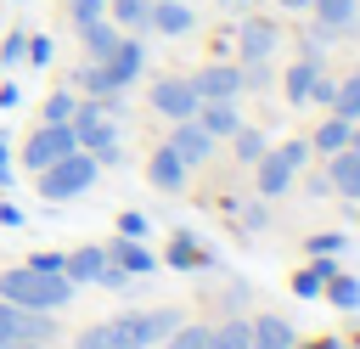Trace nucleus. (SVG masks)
I'll use <instances>...</instances> for the list:
<instances>
[{"mask_svg":"<svg viewBox=\"0 0 360 349\" xmlns=\"http://www.w3.org/2000/svg\"><path fill=\"white\" fill-rule=\"evenodd\" d=\"M219 6H253V0H219Z\"/></svg>","mask_w":360,"mask_h":349,"instance_id":"nucleus-49","label":"nucleus"},{"mask_svg":"<svg viewBox=\"0 0 360 349\" xmlns=\"http://www.w3.org/2000/svg\"><path fill=\"white\" fill-rule=\"evenodd\" d=\"M349 152H360V118L349 124Z\"/></svg>","mask_w":360,"mask_h":349,"instance_id":"nucleus-46","label":"nucleus"},{"mask_svg":"<svg viewBox=\"0 0 360 349\" xmlns=\"http://www.w3.org/2000/svg\"><path fill=\"white\" fill-rule=\"evenodd\" d=\"M231 146H236V158H242V163H259V158L270 152V146H264V135H259V129H248V124L231 135Z\"/></svg>","mask_w":360,"mask_h":349,"instance_id":"nucleus-30","label":"nucleus"},{"mask_svg":"<svg viewBox=\"0 0 360 349\" xmlns=\"http://www.w3.org/2000/svg\"><path fill=\"white\" fill-rule=\"evenodd\" d=\"M28 62H51V39L45 34H28Z\"/></svg>","mask_w":360,"mask_h":349,"instance_id":"nucleus-41","label":"nucleus"},{"mask_svg":"<svg viewBox=\"0 0 360 349\" xmlns=\"http://www.w3.org/2000/svg\"><path fill=\"white\" fill-rule=\"evenodd\" d=\"M208 338H214V326H197V321H180L169 338H163V349H208Z\"/></svg>","mask_w":360,"mask_h":349,"instance_id":"nucleus-28","label":"nucleus"},{"mask_svg":"<svg viewBox=\"0 0 360 349\" xmlns=\"http://www.w3.org/2000/svg\"><path fill=\"white\" fill-rule=\"evenodd\" d=\"M197 124L219 141V135H236L242 129V113H236V101H197Z\"/></svg>","mask_w":360,"mask_h":349,"instance_id":"nucleus-19","label":"nucleus"},{"mask_svg":"<svg viewBox=\"0 0 360 349\" xmlns=\"http://www.w3.org/2000/svg\"><path fill=\"white\" fill-rule=\"evenodd\" d=\"M107 17V0H73V23H96Z\"/></svg>","mask_w":360,"mask_h":349,"instance_id":"nucleus-37","label":"nucleus"},{"mask_svg":"<svg viewBox=\"0 0 360 349\" xmlns=\"http://www.w3.org/2000/svg\"><path fill=\"white\" fill-rule=\"evenodd\" d=\"M321 287H326V281H321L315 270H298V276H292V293H298V298H321Z\"/></svg>","mask_w":360,"mask_h":349,"instance_id":"nucleus-33","label":"nucleus"},{"mask_svg":"<svg viewBox=\"0 0 360 349\" xmlns=\"http://www.w3.org/2000/svg\"><path fill=\"white\" fill-rule=\"evenodd\" d=\"M169 146L180 152V163H186V169H197V163H208V152H214V135H208L197 118H174V135H169Z\"/></svg>","mask_w":360,"mask_h":349,"instance_id":"nucleus-10","label":"nucleus"},{"mask_svg":"<svg viewBox=\"0 0 360 349\" xmlns=\"http://www.w3.org/2000/svg\"><path fill=\"white\" fill-rule=\"evenodd\" d=\"M73 146H79V141H73V129H68V124H39V129L28 135V146H22V163H28L34 174H39L45 163H56V158H68Z\"/></svg>","mask_w":360,"mask_h":349,"instance_id":"nucleus-5","label":"nucleus"},{"mask_svg":"<svg viewBox=\"0 0 360 349\" xmlns=\"http://www.w3.org/2000/svg\"><path fill=\"white\" fill-rule=\"evenodd\" d=\"M68 129H73V141H79L96 163H118V129H112V118H107L96 101H90V107H73Z\"/></svg>","mask_w":360,"mask_h":349,"instance_id":"nucleus-3","label":"nucleus"},{"mask_svg":"<svg viewBox=\"0 0 360 349\" xmlns=\"http://www.w3.org/2000/svg\"><path fill=\"white\" fill-rule=\"evenodd\" d=\"M0 298L28 304V310H62V304H73V281L34 270V265H11V270H0Z\"/></svg>","mask_w":360,"mask_h":349,"instance_id":"nucleus-1","label":"nucleus"},{"mask_svg":"<svg viewBox=\"0 0 360 349\" xmlns=\"http://www.w3.org/2000/svg\"><path fill=\"white\" fill-rule=\"evenodd\" d=\"M118 236H146V214L124 208V214H118Z\"/></svg>","mask_w":360,"mask_h":349,"instance_id":"nucleus-35","label":"nucleus"},{"mask_svg":"<svg viewBox=\"0 0 360 349\" xmlns=\"http://www.w3.org/2000/svg\"><path fill=\"white\" fill-rule=\"evenodd\" d=\"M79 39H84V56H90V62H107L112 45L124 39V28H118L112 17H96V23H79Z\"/></svg>","mask_w":360,"mask_h":349,"instance_id":"nucleus-16","label":"nucleus"},{"mask_svg":"<svg viewBox=\"0 0 360 349\" xmlns=\"http://www.w3.org/2000/svg\"><path fill=\"white\" fill-rule=\"evenodd\" d=\"M107 17L124 28V34H141L152 23V0H107Z\"/></svg>","mask_w":360,"mask_h":349,"instance_id":"nucleus-24","label":"nucleus"},{"mask_svg":"<svg viewBox=\"0 0 360 349\" xmlns=\"http://www.w3.org/2000/svg\"><path fill=\"white\" fill-rule=\"evenodd\" d=\"M22 56H28V34H11V39L0 45V62H6V68H17Z\"/></svg>","mask_w":360,"mask_h":349,"instance_id":"nucleus-32","label":"nucleus"},{"mask_svg":"<svg viewBox=\"0 0 360 349\" xmlns=\"http://www.w3.org/2000/svg\"><path fill=\"white\" fill-rule=\"evenodd\" d=\"M298 349H349V343H338V338H315V343H298Z\"/></svg>","mask_w":360,"mask_h":349,"instance_id":"nucleus-44","label":"nucleus"},{"mask_svg":"<svg viewBox=\"0 0 360 349\" xmlns=\"http://www.w3.org/2000/svg\"><path fill=\"white\" fill-rule=\"evenodd\" d=\"M56 338V315L51 310H28L0 298V343H51Z\"/></svg>","mask_w":360,"mask_h":349,"instance_id":"nucleus-4","label":"nucleus"},{"mask_svg":"<svg viewBox=\"0 0 360 349\" xmlns=\"http://www.w3.org/2000/svg\"><path fill=\"white\" fill-rule=\"evenodd\" d=\"M0 225H22V208H11V203H0Z\"/></svg>","mask_w":360,"mask_h":349,"instance_id":"nucleus-43","label":"nucleus"},{"mask_svg":"<svg viewBox=\"0 0 360 349\" xmlns=\"http://www.w3.org/2000/svg\"><path fill=\"white\" fill-rule=\"evenodd\" d=\"M152 107H158L163 118H197V90H191V79H158V84H152Z\"/></svg>","mask_w":360,"mask_h":349,"instance_id":"nucleus-9","label":"nucleus"},{"mask_svg":"<svg viewBox=\"0 0 360 349\" xmlns=\"http://www.w3.org/2000/svg\"><path fill=\"white\" fill-rule=\"evenodd\" d=\"M326 186L360 203V152H349V146H343V152H332V163H326Z\"/></svg>","mask_w":360,"mask_h":349,"instance_id":"nucleus-18","label":"nucleus"},{"mask_svg":"<svg viewBox=\"0 0 360 349\" xmlns=\"http://www.w3.org/2000/svg\"><path fill=\"white\" fill-rule=\"evenodd\" d=\"M321 298H326V304H338V310H360V276L332 270V276H326V287H321Z\"/></svg>","mask_w":360,"mask_h":349,"instance_id":"nucleus-25","label":"nucleus"},{"mask_svg":"<svg viewBox=\"0 0 360 349\" xmlns=\"http://www.w3.org/2000/svg\"><path fill=\"white\" fill-rule=\"evenodd\" d=\"M0 349H45V343H0Z\"/></svg>","mask_w":360,"mask_h":349,"instance_id":"nucleus-48","label":"nucleus"},{"mask_svg":"<svg viewBox=\"0 0 360 349\" xmlns=\"http://www.w3.org/2000/svg\"><path fill=\"white\" fill-rule=\"evenodd\" d=\"M107 259H112L124 276H146V270H158V253H152L141 236H118V242L107 248Z\"/></svg>","mask_w":360,"mask_h":349,"instance_id":"nucleus-14","label":"nucleus"},{"mask_svg":"<svg viewBox=\"0 0 360 349\" xmlns=\"http://www.w3.org/2000/svg\"><path fill=\"white\" fill-rule=\"evenodd\" d=\"M309 6H315V28H326V34H343L360 17V0H309Z\"/></svg>","mask_w":360,"mask_h":349,"instance_id":"nucleus-22","label":"nucleus"},{"mask_svg":"<svg viewBox=\"0 0 360 349\" xmlns=\"http://www.w3.org/2000/svg\"><path fill=\"white\" fill-rule=\"evenodd\" d=\"M191 90H197V101H236L242 96V68L236 62H214V68L191 73Z\"/></svg>","mask_w":360,"mask_h":349,"instance_id":"nucleus-7","label":"nucleus"},{"mask_svg":"<svg viewBox=\"0 0 360 349\" xmlns=\"http://www.w3.org/2000/svg\"><path fill=\"white\" fill-rule=\"evenodd\" d=\"M96 287H112V293H124V287H129V276H124V270H118V265L107 259V270L96 276Z\"/></svg>","mask_w":360,"mask_h":349,"instance_id":"nucleus-39","label":"nucleus"},{"mask_svg":"<svg viewBox=\"0 0 360 349\" xmlns=\"http://www.w3.org/2000/svg\"><path fill=\"white\" fill-rule=\"evenodd\" d=\"M248 349H298V332L287 315H253V343Z\"/></svg>","mask_w":360,"mask_h":349,"instance_id":"nucleus-17","label":"nucleus"},{"mask_svg":"<svg viewBox=\"0 0 360 349\" xmlns=\"http://www.w3.org/2000/svg\"><path fill=\"white\" fill-rule=\"evenodd\" d=\"M332 113H338V118H349V124L360 118V73H349V79L338 84V96H332Z\"/></svg>","mask_w":360,"mask_h":349,"instance_id":"nucleus-29","label":"nucleus"},{"mask_svg":"<svg viewBox=\"0 0 360 349\" xmlns=\"http://www.w3.org/2000/svg\"><path fill=\"white\" fill-rule=\"evenodd\" d=\"M101 270H107V248H73V253H68V265H62V276H68L73 287L96 281Z\"/></svg>","mask_w":360,"mask_h":349,"instance_id":"nucleus-20","label":"nucleus"},{"mask_svg":"<svg viewBox=\"0 0 360 349\" xmlns=\"http://www.w3.org/2000/svg\"><path fill=\"white\" fill-rule=\"evenodd\" d=\"M186 174H191V169L180 163V152H174L169 141H163V146L152 152V163H146V180H152L158 191H180V186H186Z\"/></svg>","mask_w":360,"mask_h":349,"instance_id":"nucleus-13","label":"nucleus"},{"mask_svg":"<svg viewBox=\"0 0 360 349\" xmlns=\"http://www.w3.org/2000/svg\"><path fill=\"white\" fill-rule=\"evenodd\" d=\"M315 73H321V62H315V56H298V62L287 68L281 90H287V101H292V107H304V101H309V84H315Z\"/></svg>","mask_w":360,"mask_h":349,"instance_id":"nucleus-23","label":"nucleus"},{"mask_svg":"<svg viewBox=\"0 0 360 349\" xmlns=\"http://www.w3.org/2000/svg\"><path fill=\"white\" fill-rule=\"evenodd\" d=\"M158 265H169V270H214V253H208V248H202L191 231H174Z\"/></svg>","mask_w":360,"mask_h":349,"instance_id":"nucleus-11","label":"nucleus"},{"mask_svg":"<svg viewBox=\"0 0 360 349\" xmlns=\"http://www.w3.org/2000/svg\"><path fill=\"white\" fill-rule=\"evenodd\" d=\"M118 321H124V332H129L135 349H152V343H163V338L180 326V310L163 304V310H135V315H118Z\"/></svg>","mask_w":360,"mask_h":349,"instance_id":"nucleus-6","label":"nucleus"},{"mask_svg":"<svg viewBox=\"0 0 360 349\" xmlns=\"http://www.w3.org/2000/svg\"><path fill=\"white\" fill-rule=\"evenodd\" d=\"M253 343V321L248 315H231L225 326H214V338H208V349H248Z\"/></svg>","mask_w":360,"mask_h":349,"instance_id":"nucleus-26","label":"nucleus"},{"mask_svg":"<svg viewBox=\"0 0 360 349\" xmlns=\"http://www.w3.org/2000/svg\"><path fill=\"white\" fill-rule=\"evenodd\" d=\"M292 174H298V169H292L281 152H264V158L253 163V186H259V197H264V203H270V197H281V191L292 186Z\"/></svg>","mask_w":360,"mask_h":349,"instance_id":"nucleus-12","label":"nucleus"},{"mask_svg":"<svg viewBox=\"0 0 360 349\" xmlns=\"http://www.w3.org/2000/svg\"><path fill=\"white\" fill-rule=\"evenodd\" d=\"M276 45H281V34H276V23H264V17H248V23L236 28V51H242V62H270Z\"/></svg>","mask_w":360,"mask_h":349,"instance_id":"nucleus-8","label":"nucleus"},{"mask_svg":"<svg viewBox=\"0 0 360 349\" xmlns=\"http://www.w3.org/2000/svg\"><path fill=\"white\" fill-rule=\"evenodd\" d=\"M28 265H34V270H51V276H62V265H68V253H34Z\"/></svg>","mask_w":360,"mask_h":349,"instance_id":"nucleus-40","label":"nucleus"},{"mask_svg":"<svg viewBox=\"0 0 360 349\" xmlns=\"http://www.w3.org/2000/svg\"><path fill=\"white\" fill-rule=\"evenodd\" d=\"M0 186H11V146L0 141Z\"/></svg>","mask_w":360,"mask_h":349,"instance_id":"nucleus-42","label":"nucleus"},{"mask_svg":"<svg viewBox=\"0 0 360 349\" xmlns=\"http://www.w3.org/2000/svg\"><path fill=\"white\" fill-rule=\"evenodd\" d=\"M276 152H281V158H287L292 169H304V163H309V141H281Z\"/></svg>","mask_w":360,"mask_h":349,"instance_id":"nucleus-34","label":"nucleus"},{"mask_svg":"<svg viewBox=\"0 0 360 349\" xmlns=\"http://www.w3.org/2000/svg\"><path fill=\"white\" fill-rule=\"evenodd\" d=\"M73 107H79V101H73V90H56V96L45 101V124H68V118H73Z\"/></svg>","mask_w":360,"mask_h":349,"instance_id":"nucleus-31","label":"nucleus"},{"mask_svg":"<svg viewBox=\"0 0 360 349\" xmlns=\"http://www.w3.org/2000/svg\"><path fill=\"white\" fill-rule=\"evenodd\" d=\"M332 96H338V79H321V73H315V84H309V101L332 107Z\"/></svg>","mask_w":360,"mask_h":349,"instance_id":"nucleus-38","label":"nucleus"},{"mask_svg":"<svg viewBox=\"0 0 360 349\" xmlns=\"http://www.w3.org/2000/svg\"><path fill=\"white\" fill-rule=\"evenodd\" d=\"M96 169H101V163H96L84 146H73L68 158H56V163L39 169V197H45V203H68V197L90 191V186H96Z\"/></svg>","mask_w":360,"mask_h":349,"instance_id":"nucleus-2","label":"nucleus"},{"mask_svg":"<svg viewBox=\"0 0 360 349\" xmlns=\"http://www.w3.org/2000/svg\"><path fill=\"white\" fill-rule=\"evenodd\" d=\"M0 107H17V84H0Z\"/></svg>","mask_w":360,"mask_h":349,"instance_id":"nucleus-45","label":"nucleus"},{"mask_svg":"<svg viewBox=\"0 0 360 349\" xmlns=\"http://www.w3.org/2000/svg\"><path fill=\"white\" fill-rule=\"evenodd\" d=\"M146 28H158V34H174V39H180V34H191V28H197V11H191L186 0H152V23H146Z\"/></svg>","mask_w":360,"mask_h":349,"instance_id":"nucleus-15","label":"nucleus"},{"mask_svg":"<svg viewBox=\"0 0 360 349\" xmlns=\"http://www.w3.org/2000/svg\"><path fill=\"white\" fill-rule=\"evenodd\" d=\"M281 6H287V11H304V6H309V0H281Z\"/></svg>","mask_w":360,"mask_h":349,"instance_id":"nucleus-47","label":"nucleus"},{"mask_svg":"<svg viewBox=\"0 0 360 349\" xmlns=\"http://www.w3.org/2000/svg\"><path fill=\"white\" fill-rule=\"evenodd\" d=\"M343 146H349V118H338V113H332V118L315 129L309 152H326V158H332V152H343Z\"/></svg>","mask_w":360,"mask_h":349,"instance_id":"nucleus-27","label":"nucleus"},{"mask_svg":"<svg viewBox=\"0 0 360 349\" xmlns=\"http://www.w3.org/2000/svg\"><path fill=\"white\" fill-rule=\"evenodd\" d=\"M73 349H135V343H129V332H124V321L112 315V321H96V326H84Z\"/></svg>","mask_w":360,"mask_h":349,"instance_id":"nucleus-21","label":"nucleus"},{"mask_svg":"<svg viewBox=\"0 0 360 349\" xmlns=\"http://www.w3.org/2000/svg\"><path fill=\"white\" fill-rule=\"evenodd\" d=\"M343 242H349L343 231H321V236H309V253H338Z\"/></svg>","mask_w":360,"mask_h":349,"instance_id":"nucleus-36","label":"nucleus"}]
</instances>
